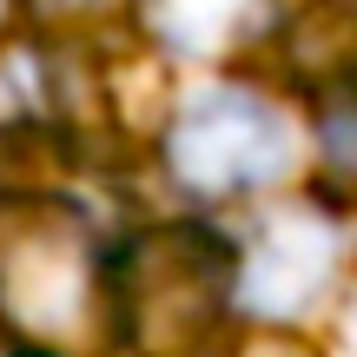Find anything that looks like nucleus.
<instances>
[{
	"label": "nucleus",
	"instance_id": "f257e3e1",
	"mask_svg": "<svg viewBox=\"0 0 357 357\" xmlns=\"http://www.w3.org/2000/svg\"><path fill=\"white\" fill-rule=\"evenodd\" d=\"M0 331L33 357H93L113 337L100 231L73 199H0Z\"/></svg>",
	"mask_w": 357,
	"mask_h": 357
},
{
	"label": "nucleus",
	"instance_id": "f03ea898",
	"mask_svg": "<svg viewBox=\"0 0 357 357\" xmlns=\"http://www.w3.org/2000/svg\"><path fill=\"white\" fill-rule=\"evenodd\" d=\"M159 159L192 205H225L245 192H271L298 166V126L258 86H199L178 100Z\"/></svg>",
	"mask_w": 357,
	"mask_h": 357
},
{
	"label": "nucleus",
	"instance_id": "7ed1b4c3",
	"mask_svg": "<svg viewBox=\"0 0 357 357\" xmlns=\"http://www.w3.org/2000/svg\"><path fill=\"white\" fill-rule=\"evenodd\" d=\"M231 298V245H218L199 225H159L132 245L126 311L146 344H192L212 324V311Z\"/></svg>",
	"mask_w": 357,
	"mask_h": 357
},
{
	"label": "nucleus",
	"instance_id": "20e7f679",
	"mask_svg": "<svg viewBox=\"0 0 357 357\" xmlns=\"http://www.w3.org/2000/svg\"><path fill=\"white\" fill-rule=\"evenodd\" d=\"M337 218L324 205H271L245 245L231 252V298H238L252 318H305V311L324 305L337 278Z\"/></svg>",
	"mask_w": 357,
	"mask_h": 357
},
{
	"label": "nucleus",
	"instance_id": "39448f33",
	"mask_svg": "<svg viewBox=\"0 0 357 357\" xmlns=\"http://www.w3.org/2000/svg\"><path fill=\"white\" fill-rule=\"evenodd\" d=\"M132 26L166 60L218 66L284 26V0H132Z\"/></svg>",
	"mask_w": 357,
	"mask_h": 357
},
{
	"label": "nucleus",
	"instance_id": "423d86ee",
	"mask_svg": "<svg viewBox=\"0 0 357 357\" xmlns=\"http://www.w3.org/2000/svg\"><path fill=\"white\" fill-rule=\"evenodd\" d=\"M318 139H324V159L337 172L357 178V79H344L337 93H324L318 106Z\"/></svg>",
	"mask_w": 357,
	"mask_h": 357
},
{
	"label": "nucleus",
	"instance_id": "0eeeda50",
	"mask_svg": "<svg viewBox=\"0 0 357 357\" xmlns=\"http://www.w3.org/2000/svg\"><path fill=\"white\" fill-rule=\"evenodd\" d=\"M13 13H20V0H0V33L13 26Z\"/></svg>",
	"mask_w": 357,
	"mask_h": 357
}]
</instances>
